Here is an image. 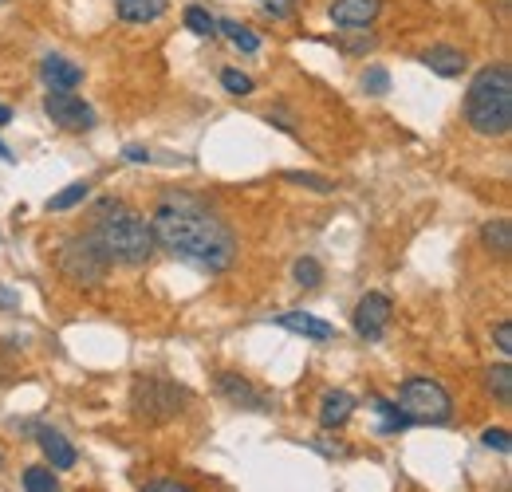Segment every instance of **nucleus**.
<instances>
[{
  "label": "nucleus",
  "mask_w": 512,
  "mask_h": 492,
  "mask_svg": "<svg viewBox=\"0 0 512 492\" xmlns=\"http://www.w3.org/2000/svg\"><path fill=\"white\" fill-rule=\"evenodd\" d=\"M150 233H154V248L170 252L174 260H186L201 272H225L237 260V241L229 225L193 197H166L150 217Z\"/></svg>",
  "instance_id": "f257e3e1"
},
{
  "label": "nucleus",
  "mask_w": 512,
  "mask_h": 492,
  "mask_svg": "<svg viewBox=\"0 0 512 492\" xmlns=\"http://www.w3.org/2000/svg\"><path fill=\"white\" fill-rule=\"evenodd\" d=\"M91 237L95 245L103 248V256L111 264H127L138 268L154 256V233H150V221L130 209L127 201H115V197H103L91 213Z\"/></svg>",
  "instance_id": "f03ea898"
},
{
  "label": "nucleus",
  "mask_w": 512,
  "mask_h": 492,
  "mask_svg": "<svg viewBox=\"0 0 512 492\" xmlns=\"http://www.w3.org/2000/svg\"><path fill=\"white\" fill-rule=\"evenodd\" d=\"M465 119L485 138H505L512 130V67L493 63L473 75L465 95Z\"/></svg>",
  "instance_id": "7ed1b4c3"
},
{
  "label": "nucleus",
  "mask_w": 512,
  "mask_h": 492,
  "mask_svg": "<svg viewBox=\"0 0 512 492\" xmlns=\"http://www.w3.org/2000/svg\"><path fill=\"white\" fill-rule=\"evenodd\" d=\"M190 406V390L178 386L174 378H162V374H138L134 386H130V414L146 426H162V422H174L182 418Z\"/></svg>",
  "instance_id": "20e7f679"
},
{
  "label": "nucleus",
  "mask_w": 512,
  "mask_h": 492,
  "mask_svg": "<svg viewBox=\"0 0 512 492\" xmlns=\"http://www.w3.org/2000/svg\"><path fill=\"white\" fill-rule=\"evenodd\" d=\"M56 268L64 272V280H71L75 288H99L111 272V260L103 256V248L95 245L91 233L67 237L60 252H56Z\"/></svg>",
  "instance_id": "39448f33"
},
{
  "label": "nucleus",
  "mask_w": 512,
  "mask_h": 492,
  "mask_svg": "<svg viewBox=\"0 0 512 492\" xmlns=\"http://www.w3.org/2000/svg\"><path fill=\"white\" fill-rule=\"evenodd\" d=\"M398 406L406 422H422V426H446L453 418V402L434 378H406L398 390Z\"/></svg>",
  "instance_id": "423d86ee"
},
{
  "label": "nucleus",
  "mask_w": 512,
  "mask_h": 492,
  "mask_svg": "<svg viewBox=\"0 0 512 492\" xmlns=\"http://www.w3.org/2000/svg\"><path fill=\"white\" fill-rule=\"evenodd\" d=\"M217 394L237 406V410H249V414H272V394H264L260 386H253L249 378L233 374V370H221L217 374Z\"/></svg>",
  "instance_id": "0eeeda50"
},
{
  "label": "nucleus",
  "mask_w": 512,
  "mask_h": 492,
  "mask_svg": "<svg viewBox=\"0 0 512 492\" xmlns=\"http://www.w3.org/2000/svg\"><path fill=\"white\" fill-rule=\"evenodd\" d=\"M44 111H48L52 123L71 130V134H83V130L95 126V111H91L79 95H71V91H52V95L44 99Z\"/></svg>",
  "instance_id": "6e6552de"
},
{
  "label": "nucleus",
  "mask_w": 512,
  "mask_h": 492,
  "mask_svg": "<svg viewBox=\"0 0 512 492\" xmlns=\"http://www.w3.org/2000/svg\"><path fill=\"white\" fill-rule=\"evenodd\" d=\"M390 315H394V304L386 300L383 292H367V296L355 304V315H351L355 335H359V339H367V343L383 339L386 327H390Z\"/></svg>",
  "instance_id": "1a4fd4ad"
},
{
  "label": "nucleus",
  "mask_w": 512,
  "mask_h": 492,
  "mask_svg": "<svg viewBox=\"0 0 512 492\" xmlns=\"http://www.w3.org/2000/svg\"><path fill=\"white\" fill-rule=\"evenodd\" d=\"M276 323H280L284 331L304 335V339H316V343L335 339V327H331L327 319H320V315H312V311H284V315H276Z\"/></svg>",
  "instance_id": "9d476101"
},
{
  "label": "nucleus",
  "mask_w": 512,
  "mask_h": 492,
  "mask_svg": "<svg viewBox=\"0 0 512 492\" xmlns=\"http://www.w3.org/2000/svg\"><path fill=\"white\" fill-rule=\"evenodd\" d=\"M379 12H383V0H335L331 4V20L343 28H367Z\"/></svg>",
  "instance_id": "9b49d317"
},
{
  "label": "nucleus",
  "mask_w": 512,
  "mask_h": 492,
  "mask_svg": "<svg viewBox=\"0 0 512 492\" xmlns=\"http://www.w3.org/2000/svg\"><path fill=\"white\" fill-rule=\"evenodd\" d=\"M351 414H355V398L347 394V390H327L320 398V426L323 430H339V426H347L351 422Z\"/></svg>",
  "instance_id": "f8f14e48"
},
{
  "label": "nucleus",
  "mask_w": 512,
  "mask_h": 492,
  "mask_svg": "<svg viewBox=\"0 0 512 492\" xmlns=\"http://www.w3.org/2000/svg\"><path fill=\"white\" fill-rule=\"evenodd\" d=\"M40 75H44V83H48L52 91H71V87H79V79H83L79 63L64 60V56H48V60L40 63Z\"/></svg>",
  "instance_id": "ddd939ff"
},
{
  "label": "nucleus",
  "mask_w": 512,
  "mask_h": 492,
  "mask_svg": "<svg viewBox=\"0 0 512 492\" xmlns=\"http://www.w3.org/2000/svg\"><path fill=\"white\" fill-rule=\"evenodd\" d=\"M422 63L434 71V75H442V79H453V75H461L469 63H465V52H457V48H449V44H434L430 52H422Z\"/></svg>",
  "instance_id": "4468645a"
},
{
  "label": "nucleus",
  "mask_w": 512,
  "mask_h": 492,
  "mask_svg": "<svg viewBox=\"0 0 512 492\" xmlns=\"http://www.w3.org/2000/svg\"><path fill=\"white\" fill-rule=\"evenodd\" d=\"M36 437H40V449H44V457L52 461V469H71V465H75V445L67 441L64 433L40 430Z\"/></svg>",
  "instance_id": "2eb2a0df"
},
{
  "label": "nucleus",
  "mask_w": 512,
  "mask_h": 492,
  "mask_svg": "<svg viewBox=\"0 0 512 492\" xmlns=\"http://www.w3.org/2000/svg\"><path fill=\"white\" fill-rule=\"evenodd\" d=\"M166 4H170V0H115L119 16H123L127 24H150V20H158V16L166 12Z\"/></svg>",
  "instance_id": "dca6fc26"
},
{
  "label": "nucleus",
  "mask_w": 512,
  "mask_h": 492,
  "mask_svg": "<svg viewBox=\"0 0 512 492\" xmlns=\"http://www.w3.org/2000/svg\"><path fill=\"white\" fill-rule=\"evenodd\" d=\"M481 241H485V248H489V252L509 256V252H512V221H509V217H493V221H485Z\"/></svg>",
  "instance_id": "f3484780"
},
{
  "label": "nucleus",
  "mask_w": 512,
  "mask_h": 492,
  "mask_svg": "<svg viewBox=\"0 0 512 492\" xmlns=\"http://www.w3.org/2000/svg\"><path fill=\"white\" fill-rule=\"evenodd\" d=\"M485 386H489V394H493L501 406H512V367H509V363L489 367V374H485Z\"/></svg>",
  "instance_id": "a211bd4d"
},
{
  "label": "nucleus",
  "mask_w": 512,
  "mask_h": 492,
  "mask_svg": "<svg viewBox=\"0 0 512 492\" xmlns=\"http://www.w3.org/2000/svg\"><path fill=\"white\" fill-rule=\"evenodd\" d=\"M217 32H225V36H229V40H233L241 52H249V56H253L256 48H260V40H256V36L249 32V28H245V24H237V20H217Z\"/></svg>",
  "instance_id": "6ab92c4d"
},
{
  "label": "nucleus",
  "mask_w": 512,
  "mask_h": 492,
  "mask_svg": "<svg viewBox=\"0 0 512 492\" xmlns=\"http://www.w3.org/2000/svg\"><path fill=\"white\" fill-rule=\"evenodd\" d=\"M87 193H91V185H87V182H71L67 189H60L56 197H48V209H52V213H64V209H75V205H79V201H83Z\"/></svg>",
  "instance_id": "aec40b11"
},
{
  "label": "nucleus",
  "mask_w": 512,
  "mask_h": 492,
  "mask_svg": "<svg viewBox=\"0 0 512 492\" xmlns=\"http://www.w3.org/2000/svg\"><path fill=\"white\" fill-rule=\"evenodd\" d=\"M24 489L28 492H60V481H56L52 469L32 465V469H24Z\"/></svg>",
  "instance_id": "412c9836"
},
{
  "label": "nucleus",
  "mask_w": 512,
  "mask_h": 492,
  "mask_svg": "<svg viewBox=\"0 0 512 492\" xmlns=\"http://www.w3.org/2000/svg\"><path fill=\"white\" fill-rule=\"evenodd\" d=\"M363 91H367V95H375V99L390 95V71L379 67V63H375V67H367V71H363Z\"/></svg>",
  "instance_id": "4be33fe9"
},
{
  "label": "nucleus",
  "mask_w": 512,
  "mask_h": 492,
  "mask_svg": "<svg viewBox=\"0 0 512 492\" xmlns=\"http://www.w3.org/2000/svg\"><path fill=\"white\" fill-rule=\"evenodd\" d=\"M296 284H300V288H320V284H323L320 260H312V256H300V260H296Z\"/></svg>",
  "instance_id": "5701e85b"
},
{
  "label": "nucleus",
  "mask_w": 512,
  "mask_h": 492,
  "mask_svg": "<svg viewBox=\"0 0 512 492\" xmlns=\"http://www.w3.org/2000/svg\"><path fill=\"white\" fill-rule=\"evenodd\" d=\"M186 28L193 36H217V20L205 8H186Z\"/></svg>",
  "instance_id": "b1692460"
},
{
  "label": "nucleus",
  "mask_w": 512,
  "mask_h": 492,
  "mask_svg": "<svg viewBox=\"0 0 512 492\" xmlns=\"http://www.w3.org/2000/svg\"><path fill=\"white\" fill-rule=\"evenodd\" d=\"M284 182L304 185V189H312V193H331V189H335V185H331V178H320V174H304V170H288V174H284Z\"/></svg>",
  "instance_id": "393cba45"
},
{
  "label": "nucleus",
  "mask_w": 512,
  "mask_h": 492,
  "mask_svg": "<svg viewBox=\"0 0 512 492\" xmlns=\"http://www.w3.org/2000/svg\"><path fill=\"white\" fill-rule=\"evenodd\" d=\"M375 410H379V418H383V426H379L383 433H394V430H402V426H410V422L402 418V410H398V406H390V402H383V398L375 402Z\"/></svg>",
  "instance_id": "a878e982"
},
{
  "label": "nucleus",
  "mask_w": 512,
  "mask_h": 492,
  "mask_svg": "<svg viewBox=\"0 0 512 492\" xmlns=\"http://www.w3.org/2000/svg\"><path fill=\"white\" fill-rule=\"evenodd\" d=\"M221 87H225L229 95H249V91H253V79L229 67V71H221Z\"/></svg>",
  "instance_id": "bb28decb"
},
{
  "label": "nucleus",
  "mask_w": 512,
  "mask_h": 492,
  "mask_svg": "<svg viewBox=\"0 0 512 492\" xmlns=\"http://www.w3.org/2000/svg\"><path fill=\"white\" fill-rule=\"evenodd\" d=\"M481 441H485V449H497V453H509L512 449L509 430H485L481 433Z\"/></svg>",
  "instance_id": "cd10ccee"
},
{
  "label": "nucleus",
  "mask_w": 512,
  "mask_h": 492,
  "mask_svg": "<svg viewBox=\"0 0 512 492\" xmlns=\"http://www.w3.org/2000/svg\"><path fill=\"white\" fill-rule=\"evenodd\" d=\"M493 339H497V351L509 359V355H512V323H509V319H501V323L493 327Z\"/></svg>",
  "instance_id": "c85d7f7f"
},
{
  "label": "nucleus",
  "mask_w": 512,
  "mask_h": 492,
  "mask_svg": "<svg viewBox=\"0 0 512 492\" xmlns=\"http://www.w3.org/2000/svg\"><path fill=\"white\" fill-rule=\"evenodd\" d=\"M264 4V12L272 16V20H288L292 12H296V0H260Z\"/></svg>",
  "instance_id": "c756f323"
},
{
  "label": "nucleus",
  "mask_w": 512,
  "mask_h": 492,
  "mask_svg": "<svg viewBox=\"0 0 512 492\" xmlns=\"http://www.w3.org/2000/svg\"><path fill=\"white\" fill-rule=\"evenodd\" d=\"M142 492H193L190 485H182V481H150Z\"/></svg>",
  "instance_id": "7c9ffc66"
},
{
  "label": "nucleus",
  "mask_w": 512,
  "mask_h": 492,
  "mask_svg": "<svg viewBox=\"0 0 512 492\" xmlns=\"http://www.w3.org/2000/svg\"><path fill=\"white\" fill-rule=\"evenodd\" d=\"M123 158H127V162H150V154H146L142 146H127V150H123Z\"/></svg>",
  "instance_id": "2f4dec72"
},
{
  "label": "nucleus",
  "mask_w": 512,
  "mask_h": 492,
  "mask_svg": "<svg viewBox=\"0 0 512 492\" xmlns=\"http://www.w3.org/2000/svg\"><path fill=\"white\" fill-rule=\"evenodd\" d=\"M16 304H20V300H16L8 288H0V308H16Z\"/></svg>",
  "instance_id": "473e14b6"
},
{
  "label": "nucleus",
  "mask_w": 512,
  "mask_h": 492,
  "mask_svg": "<svg viewBox=\"0 0 512 492\" xmlns=\"http://www.w3.org/2000/svg\"><path fill=\"white\" fill-rule=\"evenodd\" d=\"M8 123H12V111H8L4 103H0V126H8Z\"/></svg>",
  "instance_id": "72a5a7b5"
},
{
  "label": "nucleus",
  "mask_w": 512,
  "mask_h": 492,
  "mask_svg": "<svg viewBox=\"0 0 512 492\" xmlns=\"http://www.w3.org/2000/svg\"><path fill=\"white\" fill-rule=\"evenodd\" d=\"M0 158H4V162H12V150H8L4 142H0Z\"/></svg>",
  "instance_id": "f704fd0d"
},
{
  "label": "nucleus",
  "mask_w": 512,
  "mask_h": 492,
  "mask_svg": "<svg viewBox=\"0 0 512 492\" xmlns=\"http://www.w3.org/2000/svg\"><path fill=\"white\" fill-rule=\"evenodd\" d=\"M0 4H4V0H0Z\"/></svg>",
  "instance_id": "c9c22d12"
}]
</instances>
